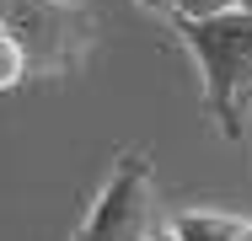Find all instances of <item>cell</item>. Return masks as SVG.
Returning a JSON list of instances; mask_svg holds the SVG:
<instances>
[{
  "label": "cell",
  "instance_id": "obj_1",
  "mask_svg": "<svg viewBox=\"0 0 252 241\" xmlns=\"http://www.w3.org/2000/svg\"><path fill=\"white\" fill-rule=\"evenodd\" d=\"M172 32L204 75L209 123L225 140H242L252 118V5L204 16V22H172Z\"/></svg>",
  "mask_w": 252,
  "mask_h": 241
},
{
  "label": "cell",
  "instance_id": "obj_2",
  "mask_svg": "<svg viewBox=\"0 0 252 241\" xmlns=\"http://www.w3.org/2000/svg\"><path fill=\"white\" fill-rule=\"evenodd\" d=\"M156 231H161V220H156L151 161L140 150H124V155H113L97 198L86 204L70 241H156Z\"/></svg>",
  "mask_w": 252,
  "mask_h": 241
},
{
  "label": "cell",
  "instance_id": "obj_3",
  "mask_svg": "<svg viewBox=\"0 0 252 241\" xmlns=\"http://www.w3.org/2000/svg\"><path fill=\"white\" fill-rule=\"evenodd\" d=\"M0 27L27 48L32 75H70L92 54V16L81 0H0Z\"/></svg>",
  "mask_w": 252,
  "mask_h": 241
},
{
  "label": "cell",
  "instance_id": "obj_4",
  "mask_svg": "<svg viewBox=\"0 0 252 241\" xmlns=\"http://www.w3.org/2000/svg\"><path fill=\"white\" fill-rule=\"evenodd\" d=\"M140 5H151L156 16H166V22H204V16L236 11V5H247V0H140Z\"/></svg>",
  "mask_w": 252,
  "mask_h": 241
},
{
  "label": "cell",
  "instance_id": "obj_5",
  "mask_svg": "<svg viewBox=\"0 0 252 241\" xmlns=\"http://www.w3.org/2000/svg\"><path fill=\"white\" fill-rule=\"evenodd\" d=\"M27 75H32V64H27V48L16 43V32H5V27H0V91L22 86Z\"/></svg>",
  "mask_w": 252,
  "mask_h": 241
},
{
  "label": "cell",
  "instance_id": "obj_6",
  "mask_svg": "<svg viewBox=\"0 0 252 241\" xmlns=\"http://www.w3.org/2000/svg\"><path fill=\"white\" fill-rule=\"evenodd\" d=\"M236 241H252V220H242V231H236Z\"/></svg>",
  "mask_w": 252,
  "mask_h": 241
},
{
  "label": "cell",
  "instance_id": "obj_7",
  "mask_svg": "<svg viewBox=\"0 0 252 241\" xmlns=\"http://www.w3.org/2000/svg\"><path fill=\"white\" fill-rule=\"evenodd\" d=\"M156 241H172V236H166V225H161V231H156Z\"/></svg>",
  "mask_w": 252,
  "mask_h": 241
}]
</instances>
